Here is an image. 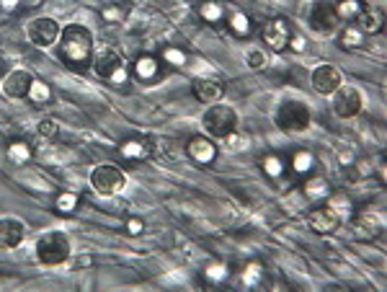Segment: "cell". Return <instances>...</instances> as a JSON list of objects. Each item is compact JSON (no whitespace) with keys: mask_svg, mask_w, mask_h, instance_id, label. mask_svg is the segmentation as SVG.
<instances>
[{"mask_svg":"<svg viewBox=\"0 0 387 292\" xmlns=\"http://www.w3.org/2000/svg\"><path fill=\"white\" fill-rule=\"evenodd\" d=\"M310 83H313V88L320 96H331L343 83V75H341V70L336 65H317L315 70H313V75H310Z\"/></svg>","mask_w":387,"mask_h":292,"instance_id":"8fae6325","label":"cell"},{"mask_svg":"<svg viewBox=\"0 0 387 292\" xmlns=\"http://www.w3.org/2000/svg\"><path fill=\"white\" fill-rule=\"evenodd\" d=\"M34 83V75L24 68H16V70H11L6 78H3V91L6 96L11 99H26L29 96V88Z\"/></svg>","mask_w":387,"mask_h":292,"instance_id":"7c38bea8","label":"cell"},{"mask_svg":"<svg viewBox=\"0 0 387 292\" xmlns=\"http://www.w3.org/2000/svg\"><path fill=\"white\" fill-rule=\"evenodd\" d=\"M261 279H263V267L258 264V261H253V264H248V267L243 269V282L248 284V287L258 284Z\"/></svg>","mask_w":387,"mask_h":292,"instance_id":"d6a6232c","label":"cell"},{"mask_svg":"<svg viewBox=\"0 0 387 292\" xmlns=\"http://www.w3.org/2000/svg\"><path fill=\"white\" fill-rule=\"evenodd\" d=\"M225 142H228V148L230 151H243L245 145H248V137H243V134H237L235 129L225 137Z\"/></svg>","mask_w":387,"mask_h":292,"instance_id":"e575fe53","label":"cell"},{"mask_svg":"<svg viewBox=\"0 0 387 292\" xmlns=\"http://www.w3.org/2000/svg\"><path fill=\"white\" fill-rule=\"evenodd\" d=\"M126 233H129V236H140V233H143V222H140V220H129V222H126Z\"/></svg>","mask_w":387,"mask_h":292,"instance_id":"8d00e7d4","label":"cell"},{"mask_svg":"<svg viewBox=\"0 0 387 292\" xmlns=\"http://www.w3.org/2000/svg\"><path fill=\"white\" fill-rule=\"evenodd\" d=\"M199 16L204 18L206 24H220L222 18L228 16V11L220 0H204V3H199Z\"/></svg>","mask_w":387,"mask_h":292,"instance_id":"ffe728a7","label":"cell"},{"mask_svg":"<svg viewBox=\"0 0 387 292\" xmlns=\"http://www.w3.org/2000/svg\"><path fill=\"white\" fill-rule=\"evenodd\" d=\"M308 21H310V29L317 32L320 37H331L333 32H339V24H341L331 0H315L313 8H310Z\"/></svg>","mask_w":387,"mask_h":292,"instance_id":"52a82bcc","label":"cell"},{"mask_svg":"<svg viewBox=\"0 0 387 292\" xmlns=\"http://www.w3.org/2000/svg\"><path fill=\"white\" fill-rule=\"evenodd\" d=\"M302 189H305V197L308 199H323L331 194V184H328L325 176H310Z\"/></svg>","mask_w":387,"mask_h":292,"instance_id":"44dd1931","label":"cell"},{"mask_svg":"<svg viewBox=\"0 0 387 292\" xmlns=\"http://www.w3.org/2000/svg\"><path fill=\"white\" fill-rule=\"evenodd\" d=\"M126 176L122 168H117L114 163H101L91 171V186H93L101 197H114L119 191L124 189Z\"/></svg>","mask_w":387,"mask_h":292,"instance_id":"8992f818","label":"cell"},{"mask_svg":"<svg viewBox=\"0 0 387 292\" xmlns=\"http://www.w3.org/2000/svg\"><path fill=\"white\" fill-rule=\"evenodd\" d=\"M237 125V114L232 106L228 103H217V106H209L202 117V127L206 129L209 137H217V140H225Z\"/></svg>","mask_w":387,"mask_h":292,"instance_id":"3957f363","label":"cell"},{"mask_svg":"<svg viewBox=\"0 0 387 292\" xmlns=\"http://www.w3.org/2000/svg\"><path fill=\"white\" fill-rule=\"evenodd\" d=\"M60 24H57L52 16H41L34 18L32 24L26 26V37L32 42L34 47H52L57 39H60Z\"/></svg>","mask_w":387,"mask_h":292,"instance_id":"9c48e42d","label":"cell"},{"mask_svg":"<svg viewBox=\"0 0 387 292\" xmlns=\"http://www.w3.org/2000/svg\"><path fill=\"white\" fill-rule=\"evenodd\" d=\"M57 132H60L57 119H52V117L39 119V125H37V134H39V137H44V140H52V137H57Z\"/></svg>","mask_w":387,"mask_h":292,"instance_id":"f546056e","label":"cell"},{"mask_svg":"<svg viewBox=\"0 0 387 292\" xmlns=\"http://www.w3.org/2000/svg\"><path fill=\"white\" fill-rule=\"evenodd\" d=\"M263 171H266V176H271V179H279V176L284 174V160L279 158V155H266V158H263Z\"/></svg>","mask_w":387,"mask_h":292,"instance_id":"4dcf8cb0","label":"cell"},{"mask_svg":"<svg viewBox=\"0 0 387 292\" xmlns=\"http://www.w3.org/2000/svg\"><path fill=\"white\" fill-rule=\"evenodd\" d=\"M364 44V34L359 32V26H346L341 32V47L343 49H356Z\"/></svg>","mask_w":387,"mask_h":292,"instance_id":"d4e9b609","label":"cell"},{"mask_svg":"<svg viewBox=\"0 0 387 292\" xmlns=\"http://www.w3.org/2000/svg\"><path fill=\"white\" fill-rule=\"evenodd\" d=\"M354 21L362 34H379L385 29V13L379 8H364Z\"/></svg>","mask_w":387,"mask_h":292,"instance_id":"ac0fdd59","label":"cell"},{"mask_svg":"<svg viewBox=\"0 0 387 292\" xmlns=\"http://www.w3.org/2000/svg\"><path fill=\"white\" fill-rule=\"evenodd\" d=\"M230 29L237 34V37H248L251 34V18L245 13H232L230 16Z\"/></svg>","mask_w":387,"mask_h":292,"instance_id":"f1b7e54d","label":"cell"},{"mask_svg":"<svg viewBox=\"0 0 387 292\" xmlns=\"http://www.w3.org/2000/svg\"><path fill=\"white\" fill-rule=\"evenodd\" d=\"M158 72H160V63L155 60L152 55H143V57H137V63H135V75L140 80H155L158 78Z\"/></svg>","mask_w":387,"mask_h":292,"instance_id":"d6986e66","label":"cell"},{"mask_svg":"<svg viewBox=\"0 0 387 292\" xmlns=\"http://www.w3.org/2000/svg\"><path fill=\"white\" fill-rule=\"evenodd\" d=\"M119 155L124 160H145L152 155V148L147 140H140V137H129L119 145Z\"/></svg>","mask_w":387,"mask_h":292,"instance_id":"e0dca14e","label":"cell"},{"mask_svg":"<svg viewBox=\"0 0 387 292\" xmlns=\"http://www.w3.org/2000/svg\"><path fill=\"white\" fill-rule=\"evenodd\" d=\"M331 106H333V114H336V117L351 119V117H356L364 106L362 94H359L354 86H343V83H341V86L331 94Z\"/></svg>","mask_w":387,"mask_h":292,"instance_id":"ba28073f","label":"cell"},{"mask_svg":"<svg viewBox=\"0 0 387 292\" xmlns=\"http://www.w3.org/2000/svg\"><path fill=\"white\" fill-rule=\"evenodd\" d=\"M274 122L282 132H305L310 127V109L308 103L302 101H282L279 103L277 114H274Z\"/></svg>","mask_w":387,"mask_h":292,"instance_id":"277c9868","label":"cell"},{"mask_svg":"<svg viewBox=\"0 0 387 292\" xmlns=\"http://www.w3.org/2000/svg\"><path fill=\"white\" fill-rule=\"evenodd\" d=\"M91 65H93V70L98 78L103 80H111V83H119V80L126 78L124 72V63H122V57L114 47H98L93 49V57H91Z\"/></svg>","mask_w":387,"mask_h":292,"instance_id":"5b68a950","label":"cell"},{"mask_svg":"<svg viewBox=\"0 0 387 292\" xmlns=\"http://www.w3.org/2000/svg\"><path fill=\"white\" fill-rule=\"evenodd\" d=\"M8 75V65H6V60L0 57V78H6Z\"/></svg>","mask_w":387,"mask_h":292,"instance_id":"60d3db41","label":"cell"},{"mask_svg":"<svg viewBox=\"0 0 387 292\" xmlns=\"http://www.w3.org/2000/svg\"><path fill=\"white\" fill-rule=\"evenodd\" d=\"M333 8H336L339 21H354L364 11V3L362 0H339V3H333Z\"/></svg>","mask_w":387,"mask_h":292,"instance_id":"7402d4cb","label":"cell"},{"mask_svg":"<svg viewBox=\"0 0 387 292\" xmlns=\"http://www.w3.org/2000/svg\"><path fill=\"white\" fill-rule=\"evenodd\" d=\"M245 63H248L251 70H261L263 65H266V60H263L261 49H248V52H245Z\"/></svg>","mask_w":387,"mask_h":292,"instance_id":"836d02e7","label":"cell"},{"mask_svg":"<svg viewBox=\"0 0 387 292\" xmlns=\"http://www.w3.org/2000/svg\"><path fill=\"white\" fill-rule=\"evenodd\" d=\"M313 163H315L313 153H308V151H297V153H294V158H292L294 171H300V174H308L310 168H313Z\"/></svg>","mask_w":387,"mask_h":292,"instance_id":"1f68e13d","label":"cell"},{"mask_svg":"<svg viewBox=\"0 0 387 292\" xmlns=\"http://www.w3.org/2000/svg\"><path fill=\"white\" fill-rule=\"evenodd\" d=\"M29 99H32L34 103H47L49 99H52V88H49L44 80L34 78L32 88H29Z\"/></svg>","mask_w":387,"mask_h":292,"instance_id":"484cf974","label":"cell"},{"mask_svg":"<svg viewBox=\"0 0 387 292\" xmlns=\"http://www.w3.org/2000/svg\"><path fill=\"white\" fill-rule=\"evenodd\" d=\"M328 207H331L333 212L339 215L341 220L343 217H351V212H354V207H351V199L346 197V194H328Z\"/></svg>","mask_w":387,"mask_h":292,"instance_id":"cb8c5ba5","label":"cell"},{"mask_svg":"<svg viewBox=\"0 0 387 292\" xmlns=\"http://www.w3.org/2000/svg\"><path fill=\"white\" fill-rule=\"evenodd\" d=\"M18 3H21V0H0V6H3L6 11H13V8L18 6Z\"/></svg>","mask_w":387,"mask_h":292,"instance_id":"f35d334b","label":"cell"},{"mask_svg":"<svg viewBox=\"0 0 387 292\" xmlns=\"http://www.w3.org/2000/svg\"><path fill=\"white\" fill-rule=\"evenodd\" d=\"M26 238V225L16 217H0V246L3 248H16Z\"/></svg>","mask_w":387,"mask_h":292,"instance_id":"5bb4252c","label":"cell"},{"mask_svg":"<svg viewBox=\"0 0 387 292\" xmlns=\"http://www.w3.org/2000/svg\"><path fill=\"white\" fill-rule=\"evenodd\" d=\"M308 222L315 233H320V236H331V233L339 230L341 217L333 212L331 207H320V210H313V212L308 215Z\"/></svg>","mask_w":387,"mask_h":292,"instance_id":"4fadbf2b","label":"cell"},{"mask_svg":"<svg viewBox=\"0 0 387 292\" xmlns=\"http://www.w3.org/2000/svg\"><path fill=\"white\" fill-rule=\"evenodd\" d=\"M93 57V34L86 26L70 24L60 32V60L72 70H86Z\"/></svg>","mask_w":387,"mask_h":292,"instance_id":"6da1fadb","label":"cell"},{"mask_svg":"<svg viewBox=\"0 0 387 292\" xmlns=\"http://www.w3.org/2000/svg\"><path fill=\"white\" fill-rule=\"evenodd\" d=\"M186 153H189V158L199 166H206V163H212L217 158V148H214L212 140H206V137H191L189 145H186Z\"/></svg>","mask_w":387,"mask_h":292,"instance_id":"9a60e30c","label":"cell"},{"mask_svg":"<svg viewBox=\"0 0 387 292\" xmlns=\"http://www.w3.org/2000/svg\"><path fill=\"white\" fill-rule=\"evenodd\" d=\"M289 47H292L294 52H302V49H305V39H302L300 34H292V39H289Z\"/></svg>","mask_w":387,"mask_h":292,"instance_id":"74e56055","label":"cell"},{"mask_svg":"<svg viewBox=\"0 0 387 292\" xmlns=\"http://www.w3.org/2000/svg\"><path fill=\"white\" fill-rule=\"evenodd\" d=\"M163 57H166L168 63H173V65H183V60H186V55H183V52H178V49H171V47L163 52Z\"/></svg>","mask_w":387,"mask_h":292,"instance_id":"d590c367","label":"cell"},{"mask_svg":"<svg viewBox=\"0 0 387 292\" xmlns=\"http://www.w3.org/2000/svg\"><path fill=\"white\" fill-rule=\"evenodd\" d=\"M228 267L225 264H220V261H212V264H206L204 267V279L206 282H214V284H220L228 279Z\"/></svg>","mask_w":387,"mask_h":292,"instance_id":"4316f807","label":"cell"},{"mask_svg":"<svg viewBox=\"0 0 387 292\" xmlns=\"http://www.w3.org/2000/svg\"><path fill=\"white\" fill-rule=\"evenodd\" d=\"M24 3V8H37V6H41V0H21Z\"/></svg>","mask_w":387,"mask_h":292,"instance_id":"ab89813d","label":"cell"},{"mask_svg":"<svg viewBox=\"0 0 387 292\" xmlns=\"http://www.w3.org/2000/svg\"><path fill=\"white\" fill-rule=\"evenodd\" d=\"M55 207H57V212L70 215L72 210L78 207V194H75V191H63V194L55 199Z\"/></svg>","mask_w":387,"mask_h":292,"instance_id":"83f0119b","label":"cell"},{"mask_svg":"<svg viewBox=\"0 0 387 292\" xmlns=\"http://www.w3.org/2000/svg\"><path fill=\"white\" fill-rule=\"evenodd\" d=\"M37 259L41 264H47V267H57V264H63L67 261L70 256V238L60 233V230H52V233H44V236L37 241Z\"/></svg>","mask_w":387,"mask_h":292,"instance_id":"7a4b0ae2","label":"cell"},{"mask_svg":"<svg viewBox=\"0 0 387 292\" xmlns=\"http://www.w3.org/2000/svg\"><path fill=\"white\" fill-rule=\"evenodd\" d=\"M8 160L11 163H16V166H24L32 160V148H29V142L24 140H13L8 145Z\"/></svg>","mask_w":387,"mask_h":292,"instance_id":"603a6c76","label":"cell"},{"mask_svg":"<svg viewBox=\"0 0 387 292\" xmlns=\"http://www.w3.org/2000/svg\"><path fill=\"white\" fill-rule=\"evenodd\" d=\"M292 26L284 18H271L266 21L261 29V39L263 44H269L271 52H284L289 47V39H292Z\"/></svg>","mask_w":387,"mask_h":292,"instance_id":"30bf717a","label":"cell"},{"mask_svg":"<svg viewBox=\"0 0 387 292\" xmlns=\"http://www.w3.org/2000/svg\"><path fill=\"white\" fill-rule=\"evenodd\" d=\"M191 91L197 96V101L202 103H217L222 99V94H225L220 80H212V78H197L191 83Z\"/></svg>","mask_w":387,"mask_h":292,"instance_id":"2e32d148","label":"cell"}]
</instances>
